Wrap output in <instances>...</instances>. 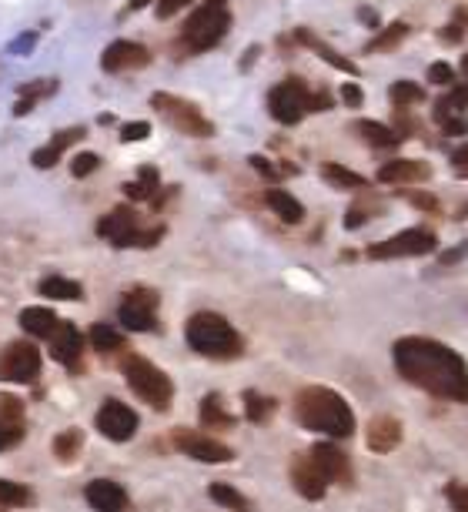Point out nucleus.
Listing matches in <instances>:
<instances>
[{
  "mask_svg": "<svg viewBox=\"0 0 468 512\" xmlns=\"http://www.w3.org/2000/svg\"><path fill=\"white\" fill-rule=\"evenodd\" d=\"M432 178V168L425 161H405V158H395L382 164L378 171V181L382 185H422V181Z\"/></svg>",
  "mask_w": 468,
  "mask_h": 512,
  "instance_id": "nucleus-19",
  "label": "nucleus"
},
{
  "mask_svg": "<svg viewBox=\"0 0 468 512\" xmlns=\"http://www.w3.org/2000/svg\"><path fill=\"white\" fill-rule=\"evenodd\" d=\"M41 295L44 298H57V302H81L84 298V288L71 282V278H61V275H47L41 282Z\"/></svg>",
  "mask_w": 468,
  "mask_h": 512,
  "instance_id": "nucleus-27",
  "label": "nucleus"
},
{
  "mask_svg": "<svg viewBox=\"0 0 468 512\" xmlns=\"http://www.w3.org/2000/svg\"><path fill=\"white\" fill-rule=\"evenodd\" d=\"M144 4H151V0H131V7H128V11H141Z\"/></svg>",
  "mask_w": 468,
  "mask_h": 512,
  "instance_id": "nucleus-53",
  "label": "nucleus"
},
{
  "mask_svg": "<svg viewBox=\"0 0 468 512\" xmlns=\"http://www.w3.org/2000/svg\"><path fill=\"white\" fill-rule=\"evenodd\" d=\"M321 178H325L328 185L341 188V191H368V178L341 168V164H321Z\"/></svg>",
  "mask_w": 468,
  "mask_h": 512,
  "instance_id": "nucleus-28",
  "label": "nucleus"
},
{
  "mask_svg": "<svg viewBox=\"0 0 468 512\" xmlns=\"http://www.w3.org/2000/svg\"><path fill=\"white\" fill-rule=\"evenodd\" d=\"M265 201H268V208L275 211L281 221H288V225H298V221L305 218V208H301V201L291 195V191H285V188H271L268 195H265Z\"/></svg>",
  "mask_w": 468,
  "mask_h": 512,
  "instance_id": "nucleus-25",
  "label": "nucleus"
},
{
  "mask_svg": "<svg viewBox=\"0 0 468 512\" xmlns=\"http://www.w3.org/2000/svg\"><path fill=\"white\" fill-rule=\"evenodd\" d=\"M184 338L188 345L204 359H218V362H228V359H238L245 352V342L241 335L234 332V325L228 318L214 315V312H198L191 315L188 328H184Z\"/></svg>",
  "mask_w": 468,
  "mask_h": 512,
  "instance_id": "nucleus-3",
  "label": "nucleus"
},
{
  "mask_svg": "<svg viewBox=\"0 0 468 512\" xmlns=\"http://www.w3.org/2000/svg\"><path fill=\"white\" fill-rule=\"evenodd\" d=\"M158 171L154 168H141V175L138 181H131V185H124V191H128V198L131 201H151L154 198V191H161L158 188Z\"/></svg>",
  "mask_w": 468,
  "mask_h": 512,
  "instance_id": "nucleus-33",
  "label": "nucleus"
},
{
  "mask_svg": "<svg viewBox=\"0 0 468 512\" xmlns=\"http://www.w3.org/2000/svg\"><path fill=\"white\" fill-rule=\"evenodd\" d=\"M154 111L161 114L164 121L171 124V128H178L181 134H188V138H211L214 134V124L204 118L198 104L178 98V94H154L151 98Z\"/></svg>",
  "mask_w": 468,
  "mask_h": 512,
  "instance_id": "nucleus-7",
  "label": "nucleus"
},
{
  "mask_svg": "<svg viewBox=\"0 0 468 512\" xmlns=\"http://www.w3.org/2000/svg\"><path fill=\"white\" fill-rule=\"evenodd\" d=\"M148 64H151L148 47H141L134 41H114L101 57V67H104V71H111V74L134 71V67H148Z\"/></svg>",
  "mask_w": 468,
  "mask_h": 512,
  "instance_id": "nucleus-17",
  "label": "nucleus"
},
{
  "mask_svg": "<svg viewBox=\"0 0 468 512\" xmlns=\"http://www.w3.org/2000/svg\"><path fill=\"white\" fill-rule=\"evenodd\" d=\"M57 325H61V318H57L51 308H24L21 312V328L34 338H47V342H51Z\"/></svg>",
  "mask_w": 468,
  "mask_h": 512,
  "instance_id": "nucleus-23",
  "label": "nucleus"
},
{
  "mask_svg": "<svg viewBox=\"0 0 468 512\" xmlns=\"http://www.w3.org/2000/svg\"><path fill=\"white\" fill-rule=\"evenodd\" d=\"M84 138V128H67V131H57L54 134V141L47 144V148H41V151H34V168H41V171H47V168H54L57 161H61V154L71 148L74 141H81Z\"/></svg>",
  "mask_w": 468,
  "mask_h": 512,
  "instance_id": "nucleus-22",
  "label": "nucleus"
},
{
  "mask_svg": "<svg viewBox=\"0 0 468 512\" xmlns=\"http://www.w3.org/2000/svg\"><path fill=\"white\" fill-rule=\"evenodd\" d=\"M378 208H382V201H378V198L372 195V191H362V201H358V205H351V208H348L345 228H348V231L362 228L365 221H372V215H378Z\"/></svg>",
  "mask_w": 468,
  "mask_h": 512,
  "instance_id": "nucleus-32",
  "label": "nucleus"
},
{
  "mask_svg": "<svg viewBox=\"0 0 468 512\" xmlns=\"http://www.w3.org/2000/svg\"><path fill=\"white\" fill-rule=\"evenodd\" d=\"M51 352L67 369H77V365H81V352H84V335L77 332L71 322H61L51 338Z\"/></svg>",
  "mask_w": 468,
  "mask_h": 512,
  "instance_id": "nucleus-21",
  "label": "nucleus"
},
{
  "mask_svg": "<svg viewBox=\"0 0 468 512\" xmlns=\"http://www.w3.org/2000/svg\"><path fill=\"white\" fill-rule=\"evenodd\" d=\"M408 37V24L405 21H398V24H392L388 31H382L375 37L372 44H368V54H378V51H392V47H398Z\"/></svg>",
  "mask_w": 468,
  "mask_h": 512,
  "instance_id": "nucleus-37",
  "label": "nucleus"
},
{
  "mask_svg": "<svg viewBox=\"0 0 468 512\" xmlns=\"http://www.w3.org/2000/svg\"><path fill=\"white\" fill-rule=\"evenodd\" d=\"M97 164H101V158H97V154H77V158L71 161V175L74 178H87L91 175V171H97Z\"/></svg>",
  "mask_w": 468,
  "mask_h": 512,
  "instance_id": "nucleus-42",
  "label": "nucleus"
},
{
  "mask_svg": "<svg viewBox=\"0 0 468 512\" xmlns=\"http://www.w3.org/2000/svg\"><path fill=\"white\" fill-rule=\"evenodd\" d=\"M117 318L128 332H154L158 328V295L151 288H134V292L124 295Z\"/></svg>",
  "mask_w": 468,
  "mask_h": 512,
  "instance_id": "nucleus-12",
  "label": "nucleus"
},
{
  "mask_svg": "<svg viewBox=\"0 0 468 512\" xmlns=\"http://www.w3.org/2000/svg\"><path fill=\"white\" fill-rule=\"evenodd\" d=\"M405 198L412 201L415 208H425V211H438V201H435L432 195H425V191H408Z\"/></svg>",
  "mask_w": 468,
  "mask_h": 512,
  "instance_id": "nucleus-48",
  "label": "nucleus"
},
{
  "mask_svg": "<svg viewBox=\"0 0 468 512\" xmlns=\"http://www.w3.org/2000/svg\"><path fill=\"white\" fill-rule=\"evenodd\" d=\"M251 164H255L258 175H265V178H281V171H278L268 158H251Z\"/></svg>",
  "mask_w": 468,
  "mask_h": 512,
  "instance_id": "nucleus-51",
  "label": "nucleus"
},
{
  "mask_svg": "<svg viewBox=\"0 0 468 512\" xmlns=\"http://www.w3.org/2000/svg\"><path fill=\"white\" fill-rule=\"evenodd\" d=\"M171 446L184 452L194 462H204V466H218V462H231L234 452L224 442L204 436V432H191V429H174L171 432Z\"/></svg>",
  "mask_w": 468,
  "mask_h": 512,
  "instance_id": "nucleus-10",
  "label": "nucleus"
},
{
  "mask_svg": "<svg viewBox=\"0 0 468 512\" xmlns=\"http://www.w3.org/2000/svg\"><path fill=\"white\" fill-rule=\"evenodd\" d=\"M295 37H298V41L305 44V47H311V51H315L325 64L338 67V71H345V74H358V67H355V64L345 61V57H341V54L335 51V47H328L325 41H321V37H315L311 31H305V27H301V31H295Z\"/></svg>",
  "mask_w": 468,
  "mask_h": 512,
  "instance_id": "nucleus-26",
  "label": "nucleus"
},
{
  "mask_svg": "<svg viewBox=\"0 0 468 512\" xmlns=\"http://www.w3.org/2000/svg\"><path fill=\"white\" fill-rule=\"evenodd\" d=\"M0 422H11V425H21L24 422V405H21V399H14V395H0Z\"/></svg>",
  "mask_w": 468,
  "mask_h": 512,
  "instance_id": "nucleus-39",
  "label": "nucleus"
},
{
  "mask_svg": "<svg viewBox=\"0 0 468 512\" xmlns=\"http://www.w3.org/2000/svg\"><path fill=\"white\" fill-rule=\"evenodd\" d=\"M97 235L111 241L114 248H154L164 238V225L144 228L131 208H114L111 215L97 221Z\"/></svg>",
  "mask_w": 468,
  "mask_h": 512,
  "instance_id": "nucleus-5",
  "label": "nucleus"
},
{
  "mask_svg": "<svg viewBox=\"0 0 468 512\" xmlns=\"http://www.w3.org/2000/svg\"><path fill=\"white\" fill-rule=\"evenodd\" d=\"M84 496H87V502H91L97 512H128L131 509L128 492H124V486H117V482H111V479L87 482Z\"/></svg>",
  "mask_w": 468,
  "mask_h": 512,
  "instance_id": "nucleus-18",
  "label": "nucleus"
},
{
  "mask_svg": "<svg viewBox=\"0 0 468 512\" xmlns=\"http://www.w3.org/2000/svg\"><path fill=\"white\" fill-rule=\"evenodd\" d=\"M402 422L395 419V415H375L372 422H368V432H365V439H368V449L372 452H392L402 446Z\"/></svg>",
  "mask_w": 468,
  "mask_h": 512,
  "instance_id": "nucleus-20",
  "label": "nucleus"
},
{
  "mask_svg": "<svg viewBox=\"0 0 468 512\" xmlns=\"http://www.w3.org/2000/svg\"><path fill=\"white\" fill-rule=\"evenodd\" d=\"M268 111L281 124H298L305 114L315 111V94L308 91L305 81L288 77V81L275 84V91L268 94Z\"/></svg>",
  "mask_w": 468,
  "mask_h": 512,
  "instance_id": "nucleus-8",
  "label": "nucleus"
},
{
  "mask_svg": "<svg viewBox=\"0 0 468 512\" xmlns=\"http://www.w3.org/2000/svg\"><path fill=\"white\" fill-rule=\"evenodd\" d=\"M218 4H228V0H218Z\"/></svg>",
  "mask_w": 468,
  "mask_h": 512,
  "instance_id": "nucleus-55",
  "label": "nucleus"
},
{
  "mask_svg": "<svg viewBox=\"0 0 468 512\" xmlns=\"http://www.w3.org/2000/svg\"><path fill=\"white\" fill-rule=\"evenodd\" d=\"M41 375V352L31 342H11L0 352V379L27 385Z\"/></svg>",
  "mask_w": 468,
  "mask_h": 512,
  "instance_id": "nucleus-11",
  "label": "nucleus"
},
{
  "mask_svg": "<svg viewBox=\"0 0 468 512\" xmlns=\"http://www.w3.org/2000/svg\"><path fill=\"white\" fill-rule=\"evenodd\" d=\"M452 171L458 178H468V144H462V148L452 151Z\"/></svg>",
  "mask_w": 468,
  "mask_h": 512,
  "instance_id": "nucleus-46",
  "label": "nucleus"
},
{
  "mask_svg": "<svg viewBox=\"0 0 468 512\" xmlns=\"http://www.w3.org/2000/svg\"><path fill=\"white\" fill-rule=\"evenodd\" d=\"M201 425L204 429H231L234 419L228 415V409H224L221 395H204L201 399Z\"/></svg>",
  "mask_w": 468,
  "mask_h": 512,
  "instance_id": "nucleus-29",
  "label": "nucleus"
},
{
  "mask_svg": "<svg viewBox=\"0 0 468 512\" xmlns=\"http://www.w3.org/2000/svg\"><path fill=\"white\" fill-rule=\"evenodd\" d=\"M0 512H7V506H4V509H0Z\"/></svg>",
  "mask_w": 468,
  "mask_h": 512,
  "instance_id": "nucleus-56",
  "label": "nucleus"
},
{
  "mask_svg": "<svg viewBox=\"0 0 468 512\" xmlns=\"http://www.w3.org/2000/svg\"><path fill=\"white\" fill-rule=\"evenodd\" d=\"M21 439H24V429H21V425L0 422V452H7V449L21 446Z\"/></svg>",
  "mask_w": 468,
  "mask_h": 512,
  "instance_id": "nucleus-41",
  "label": "nucleus"
},
{
  "mask_svg": "<svg viewBox=\"0 0 468 512\" xmlns=\"http://www.w3.org/2000/svg\"><path fill=\"white\" fill-rule=\"evenodd\" d=\"M291 486H295L298 496L318 502V499H325L331 482L311 456H295V462H291Z\"/></svg>",
  "mask_w": 468,
  "mask_h": 512,
  "instance_id": "nucleus-15",
  "label": "nucleus"
},
{
  "mask_svg": "<svg viewBox=\"0 0 468 512\" xmlns=\"http://www.w3.org/2000/svg\"><path fill=\"white\" fill-rule=\"evenodd\" d=\"M445 496H448L452 512H468V486L465 482H452V486L445 489Z\"/></svg>",
  "mask_w": 468,
  "mask_h": 512,
  "instance_id": "nucleus-40",
  "label": "nucleus"
},
{
  "mask_svg": "<svg viewBox=\"0 0 468 512\" xmlns=\"http://www.w3.org/2000/svg\"><path fill=\"white\" fill-rule=\"evenodd\" d=\"M97 432L111 442H128L134 439V432H138V412L117 399H107L101 409H97Z\"/></svg>",
  "mask_w": 468,
  "mask_h": 512,
  "instance_id": "nucleus-13",
  "label": "nucleus"
},
{
  "mask_svg": "<svg viewBox=\"0 0 468 512\" xmlns=\"http://www.w3.org/2000/svg\"><path fill=\"white\" fill-rule=\"evenodd\" d=\"M438 245V238L428 228H408L398 231L395 238L375 241L368 245V258L372 262H388V258H418V255H432Z\"/></svg>",
  "mask_w": 468,
  "mask_h": 512,
  "instance_id": "nucleus-9",
  "label": "nucleus"
},
{
  "mask_svg": "<svg viewBox=\"0 0 468 512\" xmlns=\"http://www.w3.org/2000/svg\"><path fill=\"white\" fill-rule=\"evenodd\" d=\"M278 409V402L275 399H268V395H261V392H245V415L251 422H268L271 415H275Z\"/></svg>",
  "mask_w": 468,
  "mask_h": 512,
  "instance_id": "nucleus-35",
  "label": "nucleus"
},
{
  "mask_svg": "<svg viewBox=\"0 0 468 512\" xmlns=\"http://www.w3.org/2000/svg\"><path fill=\"white\" fill-rule=\"evenodd\" d=\"M151 134V124L148 121H131L121 128V141H144Z\"/></svg>",
  "mask_w": 468,
  "mask_h": 512,
  "instance_id": "nucleus-44",
  "label": "nucleus"
},
{
  "mask_svg": "<svg viewBox=\"0 0 468 512\" xmlns=\"http://www.w3.org/2000/svg\"><path fill=\"white\" fill-rule=\"evenodd\" d=\"M81 442H84L81 429H67V432H61V436L54 439V456L61 459V462H74V459H77V452H81Z\"/></svg>",
  "mask_w": 468,
  "mask_h": 512,
  "instance_id": "nucleus-36",
  "label": "nucleus"
},
{
  "mask_svg": "<svg viewBox=\"0 0 468 512\" xmlns=\"http://www.w3.org/2000/svg\"><path fill=\"white\" fill-rule=\"evenodd\" d=\"M468 84H455L442 94L435 104V121L442 124V131L448 134H465L468 131Z\"/></svg>",
  "mask_w": 468,
  "mask_h": 512,
  "instance_id": "nucleus-14",
  "label": "nucleus"
},
{
  "mask_svg": "<svg viewBox=\"0 0 468 512\" xmlns=\"http://www.w3.org/2000/svg\"><path fill=\"white\" fill-rule=\"evenodd\" d=\"M34 496L24 482H14V479H0V506L7 509H17V506H31Z\"/></svg>",
  "mask_w": 468,
  "mask_h": 512,
  "instance_id": "nucleus-34",
  "label": "nucleus"
},
{
  "mask_svg": "<svg viewBox=\"0 0 468 512\" xmlns=\"http://www.w3.org/2000/svg\"><path fill=\"white\" fill-rule=\"evenodd\" d=\"M425 101V91L418 88V84L412 81H398L392 84V104L395 108H415V104Z\"/></svg>",
  "mask_w": 468,
  "mask_h": 512,
  "instance_id": "nucleus-38",
  "label": "nucleus"
},
{
  "mask_svg": "<svg viewBox=\"0 0 468 512\" xmlns=\"http://www.w3.org/2000/svg\"><path fill=\"white\" fill-rule=\"evenodd\" d=\"M351 131H355L358 138H365L372 148H398V144H402V134L395 128H388V124H378V121H355Z\"/></svg>",
  "mask_w": 468,
  "mask_h": 512,
  "instance_id": "nucleus-24",
  "label": "nucleus"
},
{
  "mask_svg": "<svg viewBox=\"0 0 468 512\" xmlns=\"http://www.w3.org/2000/svg\"><path fill=\"white\" fill-rule=\"evenodd\" d=\"M428 84H438V88H455V71L448 64H432V67H428Z\"/></svg>",
  "mask_w": 468,
  "mask_h": 512,
  "instance_id": "nucleus-43",
  "label": "nucleus"
},
{
  "mask_svg": "<svg viewBox=\"0 0 468 512\" xmlns=\"http://www.w3.org/2000/svg\"><path fill=\"white\" fill-rule=\"evenodd\" d=\"M462 77H465V84H468V57H462Z\"/></svg>",
  "mask_w": 468,
  "mask_h": 512,
  "instance_id": "nucleus-54",
  "label": "nucleus"
},
{
  "mask_svg": "<svg viewBox=\"0 0 468 512\" xmlns=\"http://www.w3.org/2000/svg\"><path fill=\"white\" fill-rule=\"evenodd\" d=\"M211 499L218 502V506L231 509V512H255V502H251L248 496H241L238 489L228 486V482H211Z\"/></svg>",
  "mask_w": 468,
  "mask_h": 512,
  "instance_id": "nucleus-30",
  "label": "nucleus"
},
{
  "mask_svg": "<svg viewBox=\"0 0 468 512\" xmlns=\"http://www.w3.org/2000/svg\"><path fill=\"white\" fill-rule=\"evenodd\" d=\"M57 91V81H37V84H24L21 88V98H47V94Z\"/></svg>",
  "mask_w": 468,
  "mask_h": 512,
  "instance_id": "nucleus-45",
  "label": "nucleus"
},
{
  "mask_svg": "<svg viewBox=\"0 0 468 512\" xmlns=\"http://www.w3.org/2000/svg\"><path fill=\"white\" fill-rule=\"evenodd\" d=\"M188 4H191V0H161V7H158V17H161V21H168L171 14H178L181 7H188Z\"/></svg>",
  "mask_w": 468,
  "mask_h": 512,
  "instance_id": "nucleus-49",
  "label": "nucleus"
},
{
  "mask_svg": "<svg viewBox=\"0 0 468 512\" xmlns=\"http://www.w3.org/2000/svg\"><path fill=\"white\" fill-rule=\"evenodd\" d=\"M462 21H465V14H458V17H455V24H448V27H445V34H442V41H445V44H458V37H462Z\"/></svg>",
  "mask_w": 468,
  "mask_h": 512,
  "instance_id": "nucleus-50",
  "label": "nucleus"
},
{
  "mask_svg": "<svg viewBox=\"0 0 468 512\" xmlns=\"http://www.w3.org/2000/svg\"><path fill=\"white\" fill-rule=\"evenodd\" d=\"M395 369L405 382L418 385L435 399L445 402H468V365L455 349L435 342V338L408 335L398 338L392 349Z\"/></svg>",
  "mask_w": 468,
  "mask_h": 512,
  "instance_id": "nucleus-1",
  "label": "nucleus"
},
{
  "mask_svg": "<svg viewBox=\"0 0 468 512\" xmlns=\"http://www.w3.org/2000/svg\"><path fill=\"white\" fill-rule=\"evenodd\" d=\"M91 345L101 355H111V352H124V335L117 332L114 325H107V322H97V325H91Z\"/></svg>",
  "mask_w": 468,
  "mask_h": 512,
  "instance_id": "nucleus-31",
  "label": "nucleus"
},
{
  "mask_svg": "<svg viewBox=\"0 0 468 512\" xmlns=\"http://www.w3.org/2000/svg\"><path fill=\"white\" fill-rule=\"evenodd\" d=\"M341 101H345L348 108H362L365 94H362V88H358V84H345V88H341Z\"/></svg>",
  "mask_w": 468,
  "mask_h": 512,
  "instance_id": "nucleus-47",
  "label": "nucleus"
},
{
  "mask_svg": "<svg viewBox=\"0 0 468 512\" xmlns=\"http://www.w3.org/2000/svg\"><path fill=\"white\" fill-rule=\"evenodd\" d=\"M468 255V241L462 248H455V251H448V255H442V265H452V262H458V258H465Z\"/></svg>",
  "mask_w": 468,
  "mask_h": 512,
  "instance_id": "nucleus-52",
  "label": "nucleus"
},
{
  "mask_svg": "<svg viewBox=\"0 0 468 512\" xmlns=\"http://www.w3.org/2000/svg\"><path fill=\"white\" fill-rule=\"evenodd\" d=\"M295 419L311 432H325L331 439H348L355 432V412L338 392L308 385L295 395Z\"/></svg>",
  "mask_w": 468,
  "mask_h": 512,
  "instance_id": "nucleus-2",
  "label": "nucleus"
},
{
  "mask_svg": "<svg viewBox=\"0 0 468 512\" xmlns=\"http://www.w3.org/2000/svg\"><path fill=\"white\" fill-rule=\"evenodd\" d=\"M231 27V11L218 0H208L201 4L198 11L188 17L181 31V44L188 47L191 54H201V51H211L214 44H221V37L228 34Z\"/></svg>",
  "mask_w": 468,
  "mask_h": 512,
  "instance_id": "nucleus-6",
  "label": "nucleus"
},
{
  "mask_svg": "<svg viewBox=\"0 0 468 512\" xmlns=\"http://www.w3.org/2000/svg\"><path fill=\"white\" fill-rule=\"evenodd\" d=\"M124 379H128L131 392L141 402H148L151 409L164 412L174 399V382L168 379V372H161L158 365L141 359V355H128L124 359Z\"/></svg>",
  "mask_w": 468,
  "mask_h": 512,
  "instance_id": "nucleus-4",
  "label": "nucleus"
},
{
  "mask_svg": "<svg viewBox=\"0 0 468 512\" xmlns=\"http://www.w3.org/2000/svg\"><path fill=\"white\" fill-rule=\"evenodd\" d=\"M308 456L318 462V469L325 472L331 486H351L355 469H351V459L338 446H331V442H318V446H311Z\"/></svg>",
  "mask_w": 468,
  "mask_h": 512,
  "instance_id": "nucleus-16",
  "label": "nucleus"
}]
</instances>
